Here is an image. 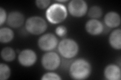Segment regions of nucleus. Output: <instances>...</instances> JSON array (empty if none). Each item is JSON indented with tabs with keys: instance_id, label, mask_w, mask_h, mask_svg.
Here are the masks:
<instances>
[{
	"instance_id": "nucleus-5",
	"label": "nucleus",
	"mask_w": 121,
	"mask_h": 80,
	"mask_svg": "<svg viewBox=\"0 0 121 80\" xmlns=\"http://www.w3.org/2000/svg\"><path fill=\"white\" fill-rule=\"evenodd\" d=\"M41 65L44 69L54 71L57 69L60 65L59 55L54 52H48L43 55L41 60Z\"/></svg>"
},
{
	"instance_id": "nucleus-6",
	"label": "nucleus",
	"mask_w": 121,
	"mask_h": 80,
	"mask_svg": "<svg viewBox=\"0 0 121 80\" xmlns=\"http://www.w3.org/2000/svg\"><path fill=\"white\" fill-rule=\"evenodd\" d=\"M58 38L52 33L45 34L38 40V46L45 52H50L54 50L58 45Z\"/></svg>"
},
{
	"instance_id": "nucleus-13",
	"label": "nucleus",
	"mask_w": 121,
	"mask_h": 80,
	"mask_svg": "<svg viewBox=\"0 0 121 80\" xmlns=\"http://www.w3.org/2000/svg\"><path fill=\"white\" fill-rule=\"evenodd\" d=\"M109 43L111 46L116 50L121 49V30L117 29L111 32L108 38Z\"/></svg>"
},
{
	"instance_id": "nucleus-10",
	"label": "nucleus",
	"mask_w": 121,
	"mask_h": 80,
	"mask_svg": "<svg viewBox=\"0 0 121 80\" xmlns=\"http://www.w3.org/2000/svg\"><path fill=\"white\" fill-rule=\"evenodd\" d=\"M85 30L86 32L92 36L100 35L104 31V25L97 19H90L86 23Z\"/></svg>"
},
{
	"instance_id": "nucleus-20",
	"label": "nucleus",
	"mask_w": 121,
	"mask_h": 80,
	"mask_svg": "<svg viewBox=\"0 0 121 80\" xmlns=\"http://www.w3.org/2000/svg\"><path fill=\"white\" fill-rule=\"evenodd\" d=\"M68 30L65 26L60 25L58 26L55 30L56 35L60 37H63L66 35Z\"/></svg>"
},
{
	"instance_id": "nucleus-17",
	"label": "nucleus",
	"mask_w": 121,
	"mask_h": 80,
	"mask_svg": "<svg viewBox=\"0 0 121 80\" xmlns=\"http://www.w3.org/2000/svg\"><path fill=\"white\" fill-rule=\"evenodd\" d=\"M11 69L8 65L4 63L0 64V80H7L11 76Z\"/></svg>"
},
{
	"instance_id": "nucleus-2",
	"label": "nucleus",
	"mask_w": 121,
	"mask_h": 80,
	"mask_svg": "<svg viewBox=\"0 0 121 80\" xmlns=\"http://www.w3.org/2000/svg\"><path fill=\"white\" fill-rule=\"evenodd\" d=\"M45 16L51 23L57 24L66 20L68 16V11L66 6L62 4L54 3L47 9Z\"/></svg>"
},
{
	"instance_id": "nucleus-8",
	"label": "nucleus",
	"mask_w": 121,
	"mask_h": 80,
	"mask_svg": "<svg viewBox=\"0 0 121 80\" xmlns=\"http://www.w3.org/2000/svg\"><path fill=\"white\" fill-rule=\"evenodd\" d=\"M37 59L35 52L31 49H25L20 51L18 57V60L21 66L29 67L36 63Z\"/></svg>"
},
{
	"instance_id": "nucleus-18",
	"label": "nucleus",
	"mask_w": 121,
	"mask_h": 80,
	"mask_svg": "<svg viewBox=\"0 0 121 80\" xmlns=\"http://www.w3.org/2000/svg\"><path fill=\"white\" fill-rule=\"evenodd\" d=\"M42 80H61L62 78L58 74L53 73V72H48L45 73L41 78Z\"/></svg>"
},
{
	"instance_id": "nucleus-14",
	"label": "nucleus",
	"mask_w": 121,
	"mask_h": 80,
	"mask_svg": "<svg viewBox=\"0 0 121 80\" xmlns=\"http://www.w3.org/2000/svg\"><path fill=\"white\" fill-rule=\"evenodd\" d=\"M14 37L13 30L7 27L1 28L0 29V42L1 43H8L12 41Z\"/></svg>"
},
{
	"instance_id": "nucleus-9",
	"label": "nucleus",
	"mask_w": 121,
	"mask_h": 80,
	"mask_svg": "<svg viewBox=\"0 0 121 80\" xmlns=\"http://www.w3.org/2000/svg\"><path fill=\"white\" fill-rule=\"evenodd\" d=\"M25 21L24 15L19 11H12L8 16L7 23L10 27L12 28H18L23 25Z\"/></svg>"
},
{
	"instance_id": "nucleus-1",
	"label": "nucleus",
	"mask_w": 121,
	"mask_h": 80,
	"mask_svg": "<svg viewBox=\"0 0 121 80\" xmlns=\"http://www.w3.org/2000/svg\"><path fill=\"white\" fill-rule=\"evenodd\" d=\"M92 72V67L87 60L83 58L75 60L69 68L71 78L76 80H83L89 78Z\"/></svg>"
},
{
	"instance_id": "nucleus-4",
	"label": "nucleus",
	"mask_w": 121,
	"mask_h": 80,
	"mask_svg": "<svg viewBox=\"0 0 121 80\" xmlns=\"http://www.w3.org/2000/svg\"><path fill=\"white\" fill-rule=\"evenodd\" d=\"M58 51L66 59H71L77 55L79 47L77 42L72 39H64L58 44Z\"/></svg>"
},
{
	"instance_id": "nucleus-15",
	"label": "nucleus",
	"mask_w": 121,
	"mask_h": 80,
	"mask_svg": "<svg viewBox=\"0 0 121 80\" xmlns=\"http://www.w3.org/2000/svg\"><path fill=\"white\" fill-rule=\"evenodd\" d=\"M2 59L6 62H12L16 58V52L14 50L10 47L4 48L1 52Z\"/></svg>"
},
{
	"instance_id": "nucleus-7",
	"label": "nucleus",
	"mask_w": 121,
	"mask_h": 80,
	"mask_svg": "<svg viewBox=\"0 0 121 80\" xmlns=\"http://www.w3.org/2000/svg\"><path fill=\"white\" fill-rule=\"evenodd\" d=\"M68 10L72 16L81 18L88 12V5L83 0H72L68 4Z\"/></svg>"
},
{
	"instance_id": "nucleus-16",
	"label": "nucleus",
	"mask_w": 121,
	"mask_h": 80,
	"mask_svg": "<svg viewBox=\"0 0 121 80\" xmlns=\"http://www.w3.org/2000/svg\"><path fill=\"white\" fill-rule=\"evenodd\" d=\"M103 13V11L100 7L93 6L89 8L88 11V16L92 19H97L102 16Z\"/></svg>"
},
{
	"instance_id": "nucleus-19",
	"label": "nucleus",
	"mask_w": 121,
	"mask_h": 80,
	"mask_svg": "<svg viewBox=\"0 0 121 80\" xmlns=\"http://www.w3.org/2000/svg\"><path fill=\"white\" fill-rule=\"evenodd\" d=\"M50 0H37L35 1V4L37 8L40 9H45L50 6Z\"/></svg>"
},
{
	"instance_id": "nucleus-12",
	"label": "nucleus",
	"mask_w": 121,
	"mask_h": 80,
	"mask_svg": "<svg viewBox=\"0 0 121 80\" xmlns=\"http://www.w3.org/2000/svg\"><path fill=\"white\" fill-rule=\"evenodd\" d=\"M104 22L106 26L111 28H115L121 24V17L120 15L116 12L111 11L105 14Z\"/></svg>"
},
{
	"instance_id": "nucleus-21",
	"label": "nucleus",
	"mask_w": 121,
	"mask_h": 80,
	"mask_svg": "<svg viewBox=\"0 0 121 80\" xmlns=\"http://www.w3.org/2000/svg\"><path fill=\"white\" fill-rule=\"evenodd\" d=\"M7 12L5 9L0 7V26H2L7 20Z\"/></svg>"
},
{
	"instance_id": "nucleus-22",
	"label": "nucleus",
	"mask_w": 121,
	"mask_h": 80,
	"mask_svg": "<svg viewBox=\"0 0 121 80\" xmlns=\"http://www.w3.org/2000/svg\"><path fill=\"white\" fill-rule=\"evenodd\" d=\"M58 2H60V3H62V2H68V1H67V0H66V1H58Z\"/></svg>"
},
{
	"instance_id": "nucleus-3",
	"label": "nucleus",
	"mask_w": 121,
	"mask_h": 80,
	"mask_svg": "<svg viewBox=\"0 0 121 80\" xmlns=\"http://www.w3.org/2000/svg\"><path fill=\"white\" fill-rule=\"evenodd\" d=\"M25 29L29 33L39 35L43 33L48 28V24L44 19L39 16L30 17L25 24Z\"/></svg>"
},
{
	"instance_id": "nucleus-11",
	"label": "nucleus",
	"mask_w": 121,
	"mask_h": 80,
	"mask_svg": "<svg viewBox=\"0 0 121 80\" xmlns=\"http://www.w3.org/2000/svg\"><path fill=\"white\" fill-rule=\"evenodd\" d=\"M104 74L105 78L108 80H120L121 79V68L114 64L106 66Z\"/></svg>"
}]
</instances>
